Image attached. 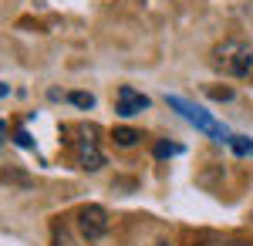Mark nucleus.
<instances>
[{
    "label": "nucleus",
    "instance_id": "f257e3e1",
    "mask_svg": "<svg viewBox=\"0 0 253 246\" xmlns=\"http://www.w3.org/2000/svg\"><path fill=\"white\" fill-rule=\"evenodd\" d=\"M61 135H64L68 149H71V155H75L78 169H84V172L101 169L105 155H101V145H98V128L95 125H64Z\"/></svg>",
    "mask_w": 253,
    "mask_h": 246
},
{
    "label": "nucleus",
    "instance_id": "f03ea898",
    "mask_svg": "<svg viewBox=\"0 0 253 246\" xmlns=\"http://www.w3.org/2000/svg\"><path fill=\"white\" fill-rule=\"evenodd\" d=\"M213 68L219 75L247 78L253 71V47L243 41H219L213 47Z\"/></svg>",
    "mask_w": 253,
    "mask_h": 246
},
{
    "label": "nucleus",
    "instance_id": "7ed1b4c3",
    "mask_svg": "<svg viewBox=\"0 0 253 246\" xmlns=\"http://www.w3.org/2000/svg\"><path fill=\"white\" fill-rule=\"evenodd\" d=\"M166 101H169V108H175V112L182 115L189 125H196L199 132L213 135L216 142H230V132H226V128H223V125H219V122H216L210 112H203V108H196V105H189L186 98H175V95H169Z\"/></svg>",
    "mask_w": 253,
    "mask_h": 246
},
{
    "label": "nucleus",
    "instance_id": "20e7f679",
    "mask_svg": "<svg viewBox=\"0 0 253 246\" xmlns=\"http://www.w3.org/2000/svg\"><path fill=\"white\" fill-rule=\"evenodd\" d=\"M78 229L84 240H101L108 233V212L101 206H81L78 209Z\"/></svg>",
    "mask_w": 253,
    "mask_h": 246
},
{
    "label": "nucleus",
    "instance_id": "39448f33",
    "mask_svg": "<svg viewBox=\"0 0 253 246\" xmlns=\"http://www.w3.org/2000/svg\"><path fill=\"white\" fill-rule=\"evenodd\" d=\"M145 108H149V98L142 95V91H135L132 84H122V88H118V95H115V112L118 115L132 118V115L145 112Z\"/></svg>",
    "mask_w": 253,
    "mask_h": 246
},
{
    "label": "nucleus",
    "instance_id": "423d86ee",
    "mask_svg": "<svg viewBox=\"0 0 253 246\" xmlns=\"http://www.w3.org/2000/svg\"><path fill=\"white\" fill-rule=\"evenodd\" d=\"M193 246H247V243L233 240V236H219V233H196Z\"/></svg>",
    "mask_w": 253,
    "mask_h": 246
},
{
    "label": "nucleus",
    "instance_id": "0eeeda50",
    "mask_svg": "<svg viewBox=\"0 0 253 246\" xmlns=\"http://www.w3.org/2000/svg\"><path fill=\"white\" fill-rule=\"evenodd\" d=\"M112 138H115V145H122V149H132L138 138H142V132H135V128H115Z\"/></svg>",
    "mask_w": 253,
    "mask_h": 246
},
{
    "label": "nucleus",
    "instance_id": "6e6552de",
    "mask_svg": "<svg viewBox=\"0 0 253 246\" xmlns=\"http://www.w3.org/2000/svg\"><path fill=\"white\" fill-rule=\"evenodd\" d=\"M233 152H240V155H253V142L250 138H243V135H230V142H226Z\"/></svg>",
    "mask_w": 253,
    "mask_h": 246
},
{
    "label": "nucleus",
    "instance_id": "1a4fd4ad",
    "mask_svg": "<svg viewBox=\"0 0 253 246\" xmlns=\"http://www.w3.org/2000/svg\"><path fill=\"white\" fill-rule=\"evenodd\" d=\"M182 145H175V142H159L156 145V159H169V155H179Z\"/></svg>",
    "mask_w": 253,
    "mask_h": 246
},
{
    "label": "nucleus",
    "instance_id": "9d476101",
    "mask_svg": "<svg viewBox=\"0 0 253 246\" xmlns=\"http://www.w3.org/2000/svg\"><path fill=\"white\" fill-rule=\"evenodd\" d=\"M68 101H71V105H78V108H91V105H95V98L84 95V91H75V95H68Z\"/></svg>",
    "mask_w": 253,
    "mask_h": 246
},
{
    "label": "nucleus",
    "instance_id": "9b49d317",
    "mask_svg": "<svg viewBox=\"0 0 253 246\" xmlns=\"http://www.w3.org/2000/svg\"><path fill=\"white\" fill-rule=\"evenodd\" d=\"M213 98H233V91H230V88H216Z\"/></svg>",
    "mask_w": 253,
    "mask_h": 246
},
{
    "label": "nucleus",
    "instance_id": "f8f14e48",
    "mask_svg": "<svg viewBox=\"0 0 253 246\" xmlns=\"http://www.w3.org/2000/svg\"><path fill=\"white\" fill-rule=\"evenodd\" d=\"M0 95H7V84H0Z\"/></svg>",
    "mask_w": 253,
    "mask_h": 246
}]
</instances>
